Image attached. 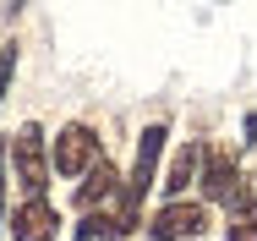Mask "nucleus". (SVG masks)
<instances>
[{
  "mask_svg": "<svg viewBox=\"0 0 257 241\" xmlns=\"http://www.w3.org/2000/svg\"><path fill=\"white\" fill-rule=\"evenodd\" d=\"M60 219H55L50 197H28L17 214H11V241H55Z\"/></svg>",
  "mask_w": 257,
  "mask_h": 241,
  "instance_id": "nucleus-6",
  "label": "nucleus"
},
{
  "mask_svg": "<svg viewBox=\"0 0 257 241\" xmlns=\"http://www.w3.org/2000/svg\"><path fill=\"white\" fill-rule=\"evenodd\" d=\"M6 187H11V159L0 148V230H6Z\"/></svg>",
  "mask_w": 257,
  "mask_h": 241,
  "instance_id": "nucleus-12",
  "label": "nucleus"
},
{
  "mask_svg": "<svg viewBox=\"0 0 257 241\" xmlns=\"http://www.w3.org/2000/svg\"><path fill=\"white\" fill-rule=\"evenodd\" d=\"M246 143H257V110L246 115Z\"/></svg>",
  "mask_w": 257,
  "mask_h": 241,
  "instance_id": "nucleus-13",
  "label": "nucleus"
},
{
  "mask_svg": "<svg viewBox=\"0 0 257 241\" xmlns=\"http://www.w3.org/2000/svg\"><path fill=\"white\" fill-rule=\"evenodd\" d=\"M11 71H17V44H0V99L11 88Z\"/></svg>",
  "mask_w": 257,
  "mask_h": 241,
  "instance_id": "nucleus-11",
  "label": "nucleus"
},
{
  "mask_svg": "<svg viewBox=\"0 0 257 241\" xmlns=\"http://www.w3.org/2000/svg\"><path fill=\"white\" fill-rule=\"evenodd\" d=\"M203 230H208V208L203 203H175V197H170L154 219H148V236L154 241H197Z\"/></svg>",
  "mask_w": 257,
  "mask_h": 241,
  "instance_id": "nucleus-5",
  "label": "nucleus"
},
{
  "mask_svg": "<svg viewBox=\"0 0 257 241\" xmlns=\"http://www.w3.org/2000/svg\"><path fill=\"white\" fill-rule=\"evenodd\" d=\"M164 137H170V126L154 121L143 137H137V159H132V181H120V219H126V230H137V214H143V197L154 192V176H159V153H164Z\"/></svg>",
  "mask_w": 257,
  "mask_h": 241,
  "instance_id": "nucleus-1",
  "label": "nucleus"
},
{
  "mask_svg": "<svg viewBox=\"0 0 257 241\" xmlns=\"http://www.w3.org/2000/svg\"><path fill=\"white\" fill-rule=\"evenodd\" d=\"M99 159H104L99 132L82 126V121H71V126L55 137V170H60V176H82V170H93Z\"/></svg>",
  "mask_w": 257,
  "mask_h": 241,
  "instance_id": "nucleus-4",
  "label": "nucleus"
},
{
  "mask_svg": "<svg viewBox=\"0 0 257 241\" xmlns=\"http://www.w3.org/2000/svg\"><path fill=\"white\" fill-rule=\"evenodd\" d=\"M203 197L213 208H224V214H241V208L252 203L241 165H235L230 153H219V148H203Z\"/></svg>",
  "mask_w": 257,
  "mask_h": 241,
  "instance_id": "nucleus-2",
  "label": "nucleus"
},
{
  "mask_svg": "<svg viewBox=\"0 0 257 241\" xmlns=\"http://www.w3.org/2000/svg\"><path fill=\"white\" fill-rule=\"evenodd\" d=\"M120 236H126V219H120V214H99V208H82L77 241H120Z\"/></svg>",
  "mask_w": 257,
  "mask_h": 241,
  "instance_id": "nucleus-8",
  "label": "nucleus"
},
{
  "mask_svg": "<svg viewBox=\"0 0 257 241\" xmlns=\"http://www.w3.org/2000/svg\"><path fill=\"white\" fill-rule=\"evenodd\" d=\"M120 192V181H115V170L109 165H93V170H82L77 176V208H99V203H109V197Z\"/></svg>",
  "mask_w": 257,
  "mask_h": 241,
  "instance_id": "nucleus-7",
  "label": "nucleus"
},
{
  "mask_svg": "<svg viewBox=\"0 0 257 241\" xmlns=\"http://www.w3.org/2000/svg\"><path fill=\"white\" fill-rule=\"evenodd\" d=\"M230 241H257V197L241 214H230Z\"/></svg>",
  "mask_w": 257,
  "mask_h": 241,
  "instance_id": "nucleus-10",
  "label": "nucleus"
},
{
  "mask_svg": "<svg viewBox=\"0 0 257 241\" xmlns=\"http://www.w3.org/2000/svg\"><path fill=\"white\" fill-rule=\"evenodd\" d=\"M197 165H203V143H186L181 153H175V165H170V176H164V192L181 197L186 187H192V176H197Z\"/></svg>",
  "mask_w": 257,
  "mask_h": 241,
  "instance_id": "nucleus-9",
  "label": "nucleus"
},
{
  "mask_svg": "<svg viewBox=\"0 0 257 241\" xmlns=\"http://www.w3.org/2000/svg\"><path fill=\"white\" fill-rule=\"evenodd\" d=\"M6 159H11L17 187H28V197H44V181H50V153H44V132H39L33 121L6 143Z\"/></svg>",
  "mask_w": 257,
  "mask_h": 241,
  "instance_id": "nucleus-3",
  "label": "nucleus"
}]
</instances>
